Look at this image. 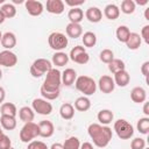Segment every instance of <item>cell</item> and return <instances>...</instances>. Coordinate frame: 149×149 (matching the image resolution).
I'll return each instance as SVG.
<instances>
[{
  "label": "cell",
  "instance_id": "cell-1",
  "mask_svg": "<svg viewBox=\"0 0 149 149\" xmlns=\"http://www.w3.org/2000/svg\"><path fill=\"white\" fill-rule=\"evenodd\" d=\"M87 133L94 146H97L98 148L107 147L113 136L112 129L108 126H102L100 123H91L87 128Z\"/></svg>",
  "mask_w": 149,
  "mask_h": 149
},
{
  "label": "cell",
  "instance_id": "cell-2",
  "mask_svg": "<svg viewBox=\"0 0 149 149\" xmlns=\"http://www.w3.org/2000/svg\"><path fill=\"white\" fill-rule=\"evenodd\" d=\"M61 85H62V72L58 69L52 68L49 72H47V77L41 87L49 91H59Z\"/></svg>",
  "mask_w": 149,
  "mask_h": 149
},
{
  "label": "cell",
  "instance_id": "cell-3",
  "mask_svg": "<svg viewBox=\"0 0 149 149\" xmlns=\"http://www.w3.org/2000/svg\"><path fill=\"white\" fill-rule=\"evenodd\" d=\"M76 88L84 95H92L97 91V83L88 76H79L74 81Z\"/></svg>",
  "mask_w": 149,
  "mask_h": 149
},
{
  "label": "cell",
  "instance_id": "cell-4",
  "mask_svg": "<svg viewBox=\"0 0 149 149\" xmlns=\"http://www.w3.org/2000/svg\"><path fill=\"white\" fill-rule=\"evenodd\" d=\"M52 69V64L47 58H37L30 65V74L34 78H40Z\"/></svg>",
  "mask_w": 149,
  "mask_h": 149
},
{
  "label": "cell",
  "instance_id": "cell-5",
  "mask_svg": "<svg viewBox=\"0 0 149 149\" xmlns=\"http://www.w3.org/2000/svg\"><path fill=\"white\" fill-rule=\"evenodd\" d=\"M37 136H40L38 125L33 122V121L24 123L20 130V140L23 143H29V142L34 141V139Z\"/></svg>",
  "mask_w": 149,
  "mask_h": 149
},
{
  "label": "cell",
  "instance_id": "cell-6",
  "mask_svg": "<svg viewBox=\"0 0 149 149\" xmlns=\"http://www.w3.org/2000/svg\"><path fill=\"white\" fill-rule=\"evenodd\" d=\"M114 130L118 137L121 140H129L134 135L133 126L125 119H119L114 122Z\"/></svg>",
  "mask_w": 149,
  "mask_h": 149
},
{
  "label": "cell",
  "instance_id": "cell-7",
  "mask_svg": "<svg viewBox=\"0 0 149 149\" xmlns=\"http://www.w3.org/2000/svg\"><path fill=\"white\" fill-rule=\"evenodd\" d=\"M48 43H49V47L55 50L56 52L57 51H62L63 49L66 48L68 45V37L63 34V33H59V31H54L49 35L48 37Z\"/></svg>",
  "mask_w": 149,
  "mask_h": 149
},
{
  "label": "cell",
  "instance_id": "cell-8",
  "mask_svg": "<svg viewBox=\"0 0 149 149\" xmlns=\"http://www.w3.org/2000/svg\"><path fill=\"white\" fill-rule=\"evenodd\" d=\"M69 59H71L72 62L84 65L90 61V55L87 54L86 49L81 45H76L70 50V55H69Z\"/></svg>",
  "mask_w": 149,
  "mask_h": 149
},
{
  "label": "cell",
  "instance_id": "cell-9",
  "mask_svg": "<svg viewBox=\"0 0 149 149\" xmlns=\"http://www.w3.org/2000/svg\"><path fill=\"white\" fill-rule=\"evenodd\" d=\"M31 108L34 112H36L37 114H41V115H49L52 112V105L43 98L34 99L31 102Z\"/></svg>",
  "mask_w": 149,
  "mask_h": 149
},
{
  "label": "cell",
  "instance_id": "cell-10",
  "mask_svg": "<svg viewBox=\"0 0 149 149\" xmlns=\"http://www.w3.org/2000/svg\"><path fill=\"white\" fill-rule=\"evenodd\" d=\"M17 63V56L10 50L0 51V65L6 68H13Z\"/></svg>",
  "mask_w": 149,
  "mask_h": 149
},
{
  "label": "cell",
  "instance_id": "cell-11",
  "mask_svg": "<svg viewBox=\"0 0 149 149\" xmlns=\"http://www.w3.org/2000/svg\"><path fill=\"white\" fill-rule=\"evenodd\" d=\"M98 87L99 90L102 92V93H112L115 88V84H114V80L111 76H107V74H104L99 78V81H98Z\"/></svg>",
  "mask_w": 149,
  "mask_h": 149
},
{
  "label": "cell",
  "instance_id": "cell-12",
  "mask_svg": "<svg viewBox=\"0 0 149 149\" xmlns=\"http://www.w3.org/2000/svg\"><path fill=\"white\" fill-rule=\"evenodd\" d=\"M24 6H26L28 14L31 16H38L44 10L43 3L41 1H36V0H27L24 2Z\"/></svg>",
  "mask_w": 149,
  "mask_h": 149
},
{
  "label": "cell",
  "instance_id": "cell-13",
  "mask_svg": "<svg viewBox=\"0 0 149 149\" xmlns=\"http://www.w3.org/2000/svg\"><path fill=\"white\" fill-rule=\"evenodd\" d=\"M38 129H40V136L41 137H51L55 133V127H54V123L49 120H42L40 121L38 123Z\"/></svg>",
  "mask_w": 149,
  "mask_h": 149
},
{
  "label": "cell",
  "instance_id": "cell-14",
  "mask_svg": "<svg viewBox=\"0 0 149 149\" xmlns=\"http://www.w3.org/2000/svg\"><path fill=\"white\" fill-rule=\"evenodd\" d=\"M47 12H49L50 14H55V15H59L64 12V2L62 0H48L47 1Z\"/></svg>",
  "mask_w": 149,
  "mask_h": 149
},
{
  "label": "cell",
  "instance_id": "cell-15",
  "mask_svg": "<svg viewBox=\"0 0 149 149\" xmlns=\"http://www.w3.org/2000/svg\"><path fill=\"white\" fill-rule=\"evenodd\" d=\"M1 45L5 48V50H10L16 45V36L14 33L12 31H7L5 34H2L1 41H0Z\"/></svg>",
  "mask_w": 149,
  "mask_h": 149
},
{
  "label": "cell",
  "instance_id": "cell-16",
  "mask_svg": "<svg viewBox=\"0 0 149 149\" xmlns=\"http://www.w3.org/2000/svg\"><path fill=\"white\" fill-rule=\"evenodd\" d=\"M85 17L92 23H98L102 19V12L98 7H90L85 12Z\"/></svg>",
  "mask_w": 149,
  "mask_h": 149
},
{
  "label": "cell",
  "instance_id": "cell-17",
  "mask_svg": "<svg viewBox=\"0 0 149 149\" xmlns=\"http://www.w3.org/2000/svg\"><path fill=\"white\" fill-rule=\"evenodd\" d=\"M77 79V72L76 70L68 68L62 72V84L64 86H71Z\"/></svg>",
  "mask_w": 149,
  "mask_h": 149
},
{
  "label": "cell",
  "instance_id": "cell-18",
  "mask_svg": "<svg viewBox=\"0 0 149 149\" xmlns=\"http://www.w3.org/2000/svg\"><path fill=\"white\" fill-rule=\"evenodd\" d=\"M114 84L120 86V87H126L128 84H129V80H130V74L126 71V70H122V71H119L116 73H114Z\"/></svg>",
  "mask_w": 149,
  "mask_h": 149
},
{
  "label": "cell",
  "instance_id": "cell-19",
  "mask_svg": "<svg viewBox=\"0 0 149 149\" xmlns=\"http://www.w3.org/2000/svg\"><path fill=\"white\" fill-rule=\"evenodd\" d=\"M130 99L136 104H143L147 99V92L143 87L136 86L130 92Z\"/></svg>",
  "mask_w": 149,
  "mask_h": 149
},
{
  "label": "cell",
  "instance_id": "cell-20",
  "mask_svg": "<svg viewBox=\"0 0 149 149\" xmlns=\"http://www.w3.org/2000/svg\"><path fill=\"white\" fill-rule=\"evenodd\" d=\"M69 62V55H66L63 51H57L52 55V59H51V64L61 68V66H65Z\"/></svg>",
  "mask_w": 149,
  "mask_h": 149
},
{
  "label": "cell",
  "instance_id": "cell-21",
  "mask_svg": "<svg viewBox=\"0 0 149 149\" xmlns=\"http://www.w3.org/2000/svg\"><path fill=\"white\" fill-rule=\"evenodd\" d=\"M19 118L22 122L27 123V122H31L35 118V112L33 111L31 107L28 106H23L19 109Z\"/></svg>",
  "mask_w": 149,
  "mask_h": 149
},
{
  "label": "cell",
  "instance_id": "cell-22",
  "mask_svg": "<svg viewBox=\"0 0 149 149\" xmlns=\"http://www.w3.org/2000/svg\"><path fill=\"white\" fill-rule=\"evenodd\" d=\"M97 119H98L100 125L107 126L113 121L114 114H113V112L111 109H101V111H99V113L97 115Z\"/></svg>",
  "mask_w": 149,
  "mask_h": 149
},
{
  "label": "cell",
  "instance_id": "cell-23",
  "mask_svg": "<svg viewBox=\"0 0 149 149\" xmlns=\"http://www.w3.org/2000/svg\"><path fill=\"white\" fill-rule=\"evenodd\" d=\"M68 19L70 20V23H80L84 19V12L80 7L71 8L68 13Z\"/></svg>",
  "mask_w": 149,
  "mask_h": 149
},
{
  "label": "cell",
  "instance_id": "cell-24",
  "mask_svg": "<svg viewBox=\"0 0 149 149\" xmlns=\"http://www.w3.org/2000/svg\"><path fill=\"white\" fill-rule=\"evenodd\" d=\"M66 35L71 38H78L83 35V27L78 23H69L65 28Z\"/></svg>",
  "mask_w": 149,
  "mask_h": 149
},
{
  "label": "cell",
  "instance_id": "cell-25",
  "mask_svg": "<svg viewBox=\"0 0 149 149\" xmlns=\"http://www.w3.org/2000/svg\"><path fill=\"white\" fill-rule=\"evenodd\" d=\"M141 43H142V40L140 34L137 33H130L128 40L126 41V45L129 50H137L141 47Z\"/></svg>",
  "mask_w": 149,
  "mask_h": 149
},
{
  "label": "cell",
  "instance_id": "cell-26",
  "mask_svg": "<svg viewBox=\"0 0 149 149\" xmlns=\"http://www.w3.org/2000/svg\"><path fill=\"white\" fill-rule=\"evenodd\" d=\"M59 114L64 120H71L74 116V107L70 102H65L59 108Z\"/></svg>",
  "mask_w": 149,
  "mask_h": 149
},
{
  "label": "cell",
  "instance_id": "cell-27",
  "mask_svg": "<svg viewBox=\"0 0 149 149\" xmlns=\"http://www.w3.org/2000/svg\"><path fill=\"white\" fill-rule=\"evenodd\" d=\"M73 107H74V109H77L79 112H86L91 108V101L87 97L83 95V97H79L76 99Z\"/></svg>",
  "mask_w": 149,
  "mask_h": 149
},
{
  "label": "cell",
  "instance_id": "cell-28",
  "mask_svg": "<svg viewBox=\"0 0 149 149\" xmlns=\"http://www.w3.org/2000/svg\"><path fill=\"white\" fill-rule=\"evenodd\" d=\"M104 14L108 20H112V21L116 20L119 17V15H120V8L114 3H109V5H107L105 7Z\"/></svg>",
  "mask_w": 149,
  "mask_h": 149
},
{
  "label": "cell",
  "instance_id": "cell-29",
  "mask_svg": "<svg viewBox=\"0 0 149 149\" xmlns=\"http://www.w3.org/2000/svg\"><path fill=\"white\" fill-rule=\"evenodd\" d=\"M0 126L6 130H13L16 128V119L13 116L1 115L0 116Z\"/></svg>",
  "mask_w": 149,
  "mask_h": 149
},
{
  "label": "cell",
  "instance_id": "cell-30",
  "mask_svg": "<svg viewBox=\"0 0 149 149\" xmlns=\"http://www.w3.org/2000/svg\"><path fill=\"white\" fill-rule=\"evenodd\" d=\"M0 113L1 115H7V116H13L15 118L17 114L16 106L13 102H3L0 107Z\"/></svg>",
  "mask_w": 149,
  "mask_h": 149
},
{
  "label": "cell",
  "instance_id": "cell-31",
  "mask_svg": "<svg viewBox=\"0 0 149 149\" xmlns=\"http://www.w3.org/2000/svg\"><path fill=\"white\" fill-rule=\"evenodd\" d=\"M108 70L114 74L119 71H122V70H126V64L122 59L120 58H113L109 63H108Z\"/></svg>",
  "mask_w": 149,
  "mask_h": 149
},
{
  "label": "cell",
  "instance_id": "cell-32",
  "mask_svg": "<svg viewBox=\"0 0 149 149\" xmlns=\"http://www.w3.org/2000/svg\"><path fill=\"white\" fill-rule=\"evenodd\" d=\"M130 33H132V31L129 30V28H128L127 26H123V24H122V26H119V27L116 28L115 35H116V38H118L119 42L126 43V41L128 40Z\"/></svg>",
  "mask_w": 149,
  "mask_h": 149
},
{
  "label": "cell",
  "instance_id": "cell-33",
  "mask_svg": "<svg viewBox=\"0 0 149 149\" xmlns=\"http://www.w3.org/2000/svg\"><path fill=\"white\" fill-rule=\"evenodd\" d=\"M81 41H83V44H84V48H92L97 43V36L92 31H86L84 33L83 37H81Z\"/></svg>",
  "mask_w": 149,
  "mask_h": 149
},
{
  "label": "cell",
  "instance_id": "cell-34",
  "mask_svg": "<svg viewBox=\"0 0 149 149\" xmlns=\"http://www.w3.org/2000/svg\"><path fill=\"white\" fill-rule=\"evenodd\" d=\"M0 10L2 12V14L5 15L6 19H12L16 15V8L13 3H3L0 8Z\"/></svg>",
  "mask_w": 149,
  "mask_h": 149
},
{
  "label": "cell",
  "instance_id": "cell-35",
  "mask_svg": "<svg viewBox=\"0 0 149 149\" xmlns=\"http://www.w3.org/2000/svg\"><path fill=\"white\" fill-rule=\"evenodd\" d=\"M136 128H137L139 133H141L143 135H147L149 133V118L144 116V118L139 119L137 123H136Z\"/></svg>",
  "mask_w": 149,
  "mask_h": 149
},
{
  "label": "cell",
  "instance_id": "cell-36",
  "mask_svg": "<svg viewBox=\"0 0 149 149\" xmlns=\"http://www.w3.org/2000/svg\"><path fill=\"white\" fill-rule=\"evenodd\" d=\"M63 148L64 149H79L80 148V141L76 136H70L69 139H66L64 141Z\"/></svg>",
  "mask_w": 149,
  "mask_h": 149
},
{
  "label": "cell",
  "instance_id": "cell-37",
  "mask_svg": "<svg viewBox=\"0 0 149 149\" xmlns=\"http://www.w3.org/2000/svg\"><path fill=\"white\" fill-rule=\"evenodd\" d=\"M136 3L133 0H123L121 2V12L125 14H133L135 12Z\"/></svg>",
  "mask_w": 149,
  "mask_h": 149
},
{
  "label": "cell",
  "instance_id": "cell-38",
  "mask_svg": "<svg viewBox=\"0 0 149 149\" xmlns=\"http://www.w3.org/2000/svg\"><path fill=\"white\" fill-rule=\"evenodd\" d=\"M40 92H41V95L43 97V99L45 100H55L59 97V93H61V90L59 91H49V90H45L43 87L40 88Z\"/></svg>",
  "mask_w": 149,
  "mask_h": 149
},
{
  "label": "cell",
  "instance_id": "cell-39",
  "mask_svg": "<svg viewBox=\"0 0 149 149\" xmlns=\"http://www.w3.org/2000/svg\"><path fill=\"white\" fill-rule=\"evenodd\" d=\"M99 58L102 63H106L108 64L113 58H114V54L111 49H102L100 51V55H99Z\"/></svg>",
  "mask_w": 149,
  "mask_h": 149
},
{
  "label": "cell",
  "instance_id": "cell-40",
  "mask_svg": "<svg viewBox=\"0 0 149 149\" xmlns=\"http://www.w3.org/2000/svg\"><path fill=\"white\" fill-rule=\"evenodd\" d=\"M146 148V140L142 137H135L130 142V149H144Z\"/></svg>",
  "mask_w": 149,
  "mask_h": 149
},
{
  "label": "cell",
  "instance_id": "cell-41",
  "mask_svg": "<svg viewBox=\"0 0 149 149\" xmlns=\"http://www.w3.org/2000/svg\"><path fill=\"white\" fill-rule=\"evenodd\" d=\"M27 149H49V148L42 141H31V142L28 143Z\"/></svg>",
  "mask_w": 149,
  "mask_h": 149
},
{
  "label": "cell",
  "instance_id": "cell-42",
  "mask_svg": "<svg viewBox=\"0 0 149 149\" xmlns=\"http://www.w3.org/2000/svg\"><path fill=\"white\" fill-rule=\"evenodd\" d=\"M10 147H12V141H10L9 136L3 134L0 137V149H9Z\"/></svg>",
  "mask_w": 149,
  "mask_h": 149
},
{
  "label": "cell",
  "instance_id": "cell-43",
  "mask_svg": "<svg viewBox=\"0 0 149 149\" xmlns=\"http://www.w3.org/2000/svg\"><path fill=\"white\" fill-rule=\"evenodd\" d=\"M140 36H141V40H143L146 44H149V26H148V24H146V26L142 28Z\"/></svg>",
  "mask_w": 149,
  "mask_h": 149
},
{
  "label": "cell",
  "instance_id": "cell-44",
  "mask_svg": "<svg viewBox=\"0 0 149 149\" xmlns=\"http://www.w3.org/2000/svg\"><path fill=\"white\" fill-rule=\"evenodd\" d=\"M83 3H85V0H65V5L70 6L71 8H77L79 6H81Z\"/></svg>",
  "mask_w": 149,
  "mask_h": 149
},
{
  "label": "cell",
  "instance_id": "cell-45",
  "mask_svg": "<svg viewBox=\"0 0 149 149\" xmlns=\"http://www.w3.org/2000/svg\"><path fill=\"white\" fill-rule=\"evenodd\" d=\"M141 72L144 77H148V73H149V62H144L142 65H141Z\"/></svg>",
  "mask_w": 149,
  "mask_h": 149
},
{
  "label": "cell",
  "instance_id": "cell-46",
  "mask_svg": "<svg viewBox=\"0 0 149 149\" xmlns=\"http://www.w3.org/2000/svg\"><path fill=\"white\" fill-rule=\"evenodd\" d=\"M79 149H94L93 148V144L90 143V142H84L80 144V148Z\"/></svg>",
  "mask_w": 149,
  "mask_h": 149
},
{
  "label": "cell",
  "instance_id": "cell-47",
  "mask_svg": "<svg viewBox=\"0 0 149 149\" xmlns=\"http://www.w3.org/2000/svg\"><path fill=\"white\" fill-rule=\"evenodd\" d=\"M5 98H6V91H5V88L2 86H0V104L3 102Z\"/></svg>",
  "mask_w": 149,
  "mask_h": 149
},
{
  "label": "cell",
  "instance_id": "cell-48",
  "mask_svg": "<svg viewBox=\"0 0 149 149\" xmlns=\"http://www.w3.org/2000/svg\"><path fill=\"white\" fill-rule=\"evenodd\" d=\"M50 149H64V148H63V144H62V143H58V142H57V143H54V144L50 147Z\"/></svg>",
  "mask_w": 149,
  "mask_h": 149
},
{
  "label": "cell",
  "instance_id": "cell-49",
  "mask_svg": "<svg viewBox=\"0 0 149 149\" xmlns=\"http://www.w3.org/2000/svg\"><path fill=\"white\" fill-rule=\"evenodd\" d=\"M144 104V106H143V113L146 114V115H149V108H148V106H149V104L148 102H143Z\"/></svg>",
  "mask_w": 149,
  "mask_h": 149
},
{
  "label": "cell",
  "instance_id": "cell-50",
  "mask_svg": "<svg viewBox=\"0 0 149 149\" xmlns=\"http://www.w3.org/2000/svg\"><path fill=\"white\" fill-rule=\"evenodd\" d=\"M5 20H6V17H5V15L2 14V12L0 10V24H1V23H3V22H5Z\"/></svg>",
  "mask_w": 149,
  "mask_h": 149
},
{
  "label": "cell",
  "instance_id": "cell-51",
  "mask_svg": "<svg viewBox=\"0 0 149 149\" xmlns=\"http://www.w3.org/2000/svg\"><path fill=\"white\" fill-rule=\"evenodd\" d=\"M144 17H146V20L149 21V8L146 9V12H144Z\"/></svg>",
  "mask_w": 149,
  "mask_h": 149
},
{
  "label": "cell",
  "instance_id": "cell-52",
  "mask_svg": "<svg viewBox=\"0 0 149 149\" xmlns=\"http://www.w3.org/2000/svg\"><path fill=\"white\" fill-rule=\"evenodd\" d=\"M23 0H13V3H22Z\"/></svg>",
  "mask_w": 149,
  "mask_h": 149
},
{
  "label": "cell",
  "instance_id": "cell-53",
  "mask_svg": "<svg viewBox=\"0 0 149 149\" xmlns=\"http://www.w3.org/2000/svg\"><path fill=\"white\" fill-rule=\"evenodd\" d=\"M2 135H3V130H2V129H1V128H0V137H1V136H2Z\"/></svg>",
  "mask_w": 149,
  "mask_h": 149
},
{
  "label": "cell",
  "instance_id": "cell-54",
  "mask_svg": "<svg viewBox=\"0 0 149 149\" xmlns=\"http://www.w3.org/2000/svg\"><path fill=\"white\" fill-rule=\"evenodd\" d=\"M1 78H2V71H1V69H0V80H1Z\"/></svg>",
  "mask_w": 149,
  "mask_h": 149
},
{
  "label": "cell",
  "instance_id": "cell-55",
  "mask_svg": "<svg viewBox=\"0 0 149 149\" xmlns=\"http://www.w3.org/2000/svg\"><path fill=\"white\" fill-rule=\"evenodd\" d=\"M1 37H2V33H1V30H0V41H1Z\"/></svg>",
  "mask_w": 149,
  "mask_h": 149
},
{
  "label": "cell",
  "instance_id": "cell-56",
  "mask_svg": "<svg viewBox=\"0 0 149 149\" xmlns=\"http://www.w3.org/2000/svg\"><path fill=\"white\" fill-rule=\"evenodd\" d=\"M9 149H15V148H13V147H10V148H9Z\"/></svg>",
  "mask_w": 149,
  "mask_h": 149
},
{
  "label": "cell",
  "instance_id": "cell-57",
  "mask_svg": "<svg viewBox=\"0 0 149 149\" xmlns=\"http://www.w3.org/2000/svg\"><path fill=\"white\" fill-rule=\"evenodd\" d=\"M144 149H149V148H144Z\"/></svg>",
  "mask_w": 149,
  "mask_h": 149
},
{
  "label": "cell",
  "instance_id": "cell-58",
  "mask_svg": "<svg viewBox=\"0 0 149 149\" xmlns=\"http://www.w3.org/2000/svg\"><path fill=\"white\" fill-rule=\"evenodd\" d=\"M0 128H1V126H0Z\"/></svg>",
  "mask_w": 149,
  "mask_h": 149
}]
</instances>
